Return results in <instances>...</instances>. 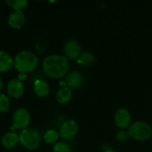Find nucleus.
I'll use <instances>...</instances> for the list:
<instances>
[{
    "mask_svg": "<svg viewBox=\"0 0 152 152\" xmlns=\"http://www.w3.org/2000/svg\"><path fill=\"white\" fill-rule=\"evenodd\" d=\"M44 72L53 78L64 77L69 68L68 59L61 54H51L46 56L42 63Z\"/></svg>",
    "mask_w": 152,
    "mask_h": 152,
    "instance_id": "nucleus-1",
    "label": "nucleus"
},
{
    "mask_svg": "<svg viewBox=\"0 0 152 152\" xmlns=\"http://www.w3.org/2000/svg\"><path fill=\"white\" fill-rule=\"evenodd\" d=\"M38 63L37 56L31 51L23 50L16 54L13 61L14 68L20 72V74H25L33 70Z\"/></svg>",
    "mask_w": 152,
    "mask_h": 152,
    "instance_id": "nucleus-2",
    "label": "nucleus"
},
{
    "mask_svg": "<svg viewBox=\"0 0 152 152\" xmlns=\"http://www.w3.org/2000/svg\"><path fill=\"white\" fill-rule=\"evenodd\" d=\"M127 134L129 137L135 141L145 142L151 138L152 127L144 121H134L128 127Z\"/></svg>",
    "mask_w": 152,
    "mask_h": 152,
    "instance_id": "nucleus-3",
    "label": "nucleus"
},
{
    "mask_svg": "<svg viewBox=\"0 0 152 152\" xmlns=\"http://www.w3.org/2000/svg\"><path fill=\"white\" fill-rule=\"evenodd\" d=\"M20 144L28 150L33 151L39 147L41 136L37 130L34 128H25L19 134Z\"/></svg>",
    "mask_w": 152,
    "mask_h": 152,
    "instance_id": "nucleus-4",
    "label": "nucleus"
},
{
    "mask_svg": "<svg viewBox=\"0 0 152 152\" xmlns=\"http://www.w3.org/2000/svg\"><path fill=\"white\" fill-rule=\"evenodd\" d=\"M30 114L25 108L17 109L12 115V127L14 129H25L29 124Z\"/></svg>",
    "mask_w": 152,
    "mask_h": 152,
    "instance_id": "nucleus-5",
    "label": "nucleus"
},
{
    "mask_svg": "<svg viewBox=\"0 0 152 152\" xmlns=\"http://www.w3.org/2000/svg\"><path fill=\"white\" fill-rule=\"evenodd\" d=\"M78 133V125L74 119L64 121L60 127V136L64 140H70L74 138Z\"/></svg>",
    "mask_w": 152,
    "mask_h": 152,
    "instance_id": "nucleus-6",
    "label": "nucleus"
},
{
    "mask_svg": "<svg viewBox=\"0 0 152 152\" xmlns=\"http://www.w3.org/2000/svg\"><path fill=\"white\" fill-rule=\"evenodd\" d=\"M131 120H132V117H131V114L128 110L121 108V109H118L115 112L114 121H115L116 126L118 128H120L122 130L128 129V127L132 124Z\"/></svg>",
    "mask_w": 152,
    "mask_h": 152,
    "instance_id": "nucleus-7",
    "label": "nucleus"
},
{
    "mask_svg": "<svg viewBox=\"0 0 152 152\" xmlns=\"http://www.w3.org/2000/svg\"><path fill=\"white\" fill-rule=\"evenodd\" d=\"M63 51L67 59L69 58L71 60H77L81 54V45L78 41L71 39L66 42L63 47Z\"/></svg>",
    "mask_w": 152,
    "mask_h": 152,
    "instance_id": "nucleus-8",
    "label": "nucleus"
},
{
    "mask_svg": "<svg viewBox=\"0 0 152 152\" xmlns=\"http://www.w3.org/2000/svg\"><path fill=\"white\" fill-rule=\"evenodd\" d=\"M65 84L69 88H80L84 84V75L78 70L71 71L66 76Z\"/></svg>",
    "mask_w": 152,
    "mask_h": 152,
    "instance_id": "nucleus-9",
    "label": "nucleus"
},
{
    "mask_svg": "<svg viewBox=\"0 0 152 152\" xmlns=\"http://www.w3.org/2000/svg\"><path fill=\"white\" fill-rule=\"evenodd\" d=\"M7 93L13 98H20L24 92V86L20 80L13 78L7 84Z\"/></svg>",
    "mask_w": 152,
    "mask_h": 152,
    "instance_id": "nucleus-10",
    "label": "nucleus"
},
{
    "mask_svg": "<svg viewBox=\"0 0 152 152\" xmlns=\"http://www.w3.org/2000/svg\"><path fill=\"white\" fill-rule=\"evenodd\" d=\"M25 14L22 11L12 12L8 18V24L12 28H20L25 23Z\"/></svg>",
    "mask_w": 152,
    "mask_h": 152,
    "instance_id": "nucleus-11",
    "label": "nucleus"
},
{
    "mask_svg": "<svg viewBox=\"0 0 152 152\" xmlns=\"http://www.w3.org/2000/svg\"><path fill=\"white\" fill-rule=\"evenodd\" d=\"M19 142H20L19 134H17L16 133H13V132H8V133L4 134L1 140L2 145L6 149L14 148L18 144Z\"/></svg>",
    "mask_w": 152,
    "mask_h": 152,
    "instance_id": "nucleus-12",
    "label": "nucleus"
},
{
    "mask_svg": "<svg viewBox=\"0 0 152 152\" xmlns=\"http://www.w3.org/2000/svg\"><path fill=\"white\" fill-rule=\"evenodd\" d=\"M13 58L5 51L0 50V72L9 70L13 66Z\"/></svg>",
    "mask_w": 152,
    "mask_h": 152,
    "instance_id": "nucleus-13",
    "label": "nucleus"
},
{
    "mask_svg": "<svg viewBox=\"0 0 152 152\" xmlns=\"http://www.w3.org/2000/svg\"><path fill=\"white\" fill-rule=\"evenodd\" d=\"M56 101L61 104H66L70 102L72 98V92L71 89L68 86L61 87L55 94Z\"/></svg>",
    "mask_w": 152,
    "mask_h": 152,
    "instance_id": "nucleus-14",
    "label": "nucleus"
},
{
    "mask_svg": "<svg viewBox=\"0 0 152 152\" xmlns=\"http://www.w3.org/2000/svg\"><path fill=\"white\" fill-rule=\"evenodd\" d=\"M34 93L38 97H45L50 93V87L45 81L37 79L34 83Z\"/></svg>",
    "mask_w": 152,
    "mask_h": 152,
    "instance_id": "nucleus-15",
    "label": "nucleus"
},
{
    "mask_svg": "<svg viewBox=\"0 0 152 152\" xmlns=\"http://www.w3.org/2000/svg\"><path fill=\"white\" fill-rule=\"evenodd\" d=\"M95 61V56L94 53H92L91 52H83L81 53V54L79 55V57L77 59V61L79 65L81 66H85V67H88L94 64Z\"/></svg>",
    "mask_w": 152,
    "mask_h": 152,
    "instance_id": "nucleus-16",
    "label": "nucleus"
},
{
    "mask_svg": "<svg viewBox=\"0 0 152 152\" xmlns=\"http://www.w3.org/2000/svg\"><path fill=\"white\" fill-rule=\"evenodd\" d=\"M5 3L15 11H21L28 4L27 0H6Z\"/></svg>",
    "mask_w": 152,
    "mask_h": 152,
    "instance_id": "nucleus-17",
    "label": "nucleus"
},
{
    "mask_svg": "<svg viewBox=\"0 0 152 152\" xmlns=\"http://www.w3.org/2000/svg\"><path fill=\"white\" fill-rule=\"evenodd\" d=\"M60 137V134L53 129L47 130L44 134V139L47 143H54Z\"/></svg>",
    "mask_w": 152,
    "mask_h": 152,
    "instance_id": "nucleus-18",
    "label": "nucleus"
},
{
    "mask_svg": "<svg viewBox=\"0 0 152 152\" xmlns=\"http://www.w3.org/2000/svg\"><path fill=\"white\" fill-rule=\"evenodd\" d=\"M10 107V101L8 97L4 94H0V112H4L6 111Z\"/></svg>",
    "mask_w": 152,
    "mask_h": 152,
    "instance_id": "nucleus-19",
    "label": "nucleus"
},
{
    "mask_svg": "<svg viewBox=\"0 0 152 152\" xmlns=\"http://www.w3.org/2000/svg\"><path fill=\"white\" fill-rule=\"evenodd\" d=\"M53 152H71V149L66 142H57L53 146Z\"/></svg>",
    "mask_w": 152,
    "mask_h": 152,
    "instance_id": "nucleus-20",
    "label": "nucleus"
},
{
    "mask_svg": "<svg viewBox=\"0 0 152 152\" xmlns=\"http://www.w3.org/2000/svg\"><path fill=\"white\" fill-rule=\"evenodd\" d=\"M127 137H128L127 132L122 130V131H120V132L118 133V134H117V136H116V139H117L118 141H119V142H126V141L127 140Z\"/></svg>",
    "mask_w": 152,
    "mask_h": 152,
    "instance_id": "nucleus-21",
    "label": "nucleus"
},
{
    "mask_svg": "<svg viewBox=\"0 0 152 152\" xmlns=\"http://www.w3.org/2000/svg\"><path fill=\"white\" fill-rule=\"evenodd\" d=\"M3 86H4V81H3L2 77L0 76V92H1V91H2V89H3Z\"/></svg>",
    "mask_w": 152,
    "mask_h": 152,
    "instance_id": "nucleus-22",
    "label": "nucleus"
},
{
    "mask_svg": "<svg viewBox=\"0 0 152 152\" xmlns=\"http://www.w3.org/2000/svg\"><path fill=\"white\" fill-rule=\"evenodd\" d=\"M105 152H117V151H112V150H108V151H106Z\"/></svg>",
    "mask_w": 152,
    "mask_h": 152,
    "instance_id": "nucleus-23",
    "label": "nucleus"
}]
</instances>
